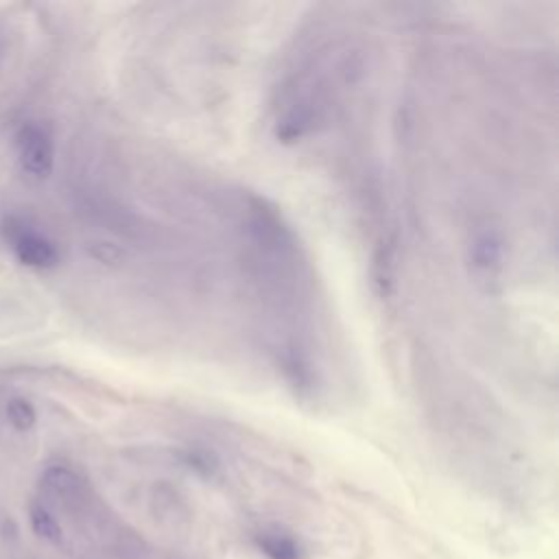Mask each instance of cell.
Returning a JSON list of instances; mask_svg holds the SVG:
<instances>
[{
    "mask_svg": "<svg viewBox=\"0 0 559 559\" xmlns=\"http://www.w3.org/2000/svg\"><path fill=\"white\" fill-rule=\"evenodd\" d=\"M2 48H4V35H2V28H0V55H2Z\"/></svg>",
    "mask_w": 559,
    "mask_h": 559,
    "instance_id": "8fae6325",
    "label": "cell"
},
{
    "mask_svg": "<svg viewBox=\"0 0 559 559\" xmlns=\"http://www.w3.org/2000/svg\"><path fill=\"white\" fill-rule=\"evenodd\" d=\"M314 124V107L306 100L295 103L293 107H288L275 122L273 127V135L280 144H297L299 140H304L310 129Z\"/></svg>",
    "mask_w": 559,
    "mask_h": 559,
    "instance_id": "5b68a950",
    "label": "cell"
},
{
    "mask_svg": "<svg viewBox=\"0 0 559 559\" xmlns=\"http://www.w3.org/2000/svg\"><path fill=\"white\" fill-rule=\"evenodd\" d=\"M90 253L94 260H98L103 264H114L122 258V251L114 242H94L90 247Z\"/></svg>",
    "mask_w": 559,
    "mask_h": 559,
    "instance_id": "30bf717a",
    "label": "cell"
},
{
    "mask_svg": "<svg viewBox=\"0 0 559 559\" xmlns=\"http://www.w3.org/2000/svg\"><path fill=\"white\" fill-rule=\"evenodd\" d=\"M2 231L20 264L37 271H48L61 262V253L57 245L46 234L26 225L24 221L9 218Z\"/></svg>",
    "mask_w": 559,
    "mask_h": 559,
    "instance_id": "7a4b0ae2",
    "label": "cell"
},
{
    "mask_svg": "<svg viewBox=\"0 0 559 559\" xmlns=\"http://www.w3.org/2000/svg\"><path fill=\"white\" fill-rule=\"evenodd\" d=\"M395 271H397V253H395V242L384 238L378 242V247L371 253V264H369V280L371 288L378 297L386 299L393 295L395 288Z\"/></svg>",
    "mask_w": 559,
    "mask_h": 559,
    "instance_id": "277c9868",
    "label": "cell"
},
{
    "mask_svg": "<svg viewBox=\"0 0 559 559\" xmlns=\"http://www.w3.org/2000/svg\"><path fill=\"white\" fill-rule=\"evenodd\" d=\"M258 550L269 559H299L301 550L295 537L282 531H260L253 537Z\"/></svg>",
    "mask_w": 559,
    "mask_h": 559,
    "instance_id": "52a82bcc",
    "label": "cell"
},
{
    "mask_svg": "<svg viewBox=\"0 0 559 559\" xmlns=\"http://www.w3.org/2000/svg\"><path fill=\"white\" fill-rule=\"evenodd\" d=\"M465 266L469 280L483 293H498L507 266V242L493 227L478 229L465 247Z\"/></svg>",
    "mask_w": 559,
    "mask_h": 559,
    "instance_id": "6da1fadb",
    "label": "cell"
},
{
    "mask_svg": "<svg viewBox=\"0 0 559 559\" xmlns=\"http://www.w3.org/2000/svg\"><path fill=\"white\" fill-rule=\"evenodd\" d=\"M28 518H31V526L33 531L46 539V542H52V544H59L61 542V526L57 522V518L39 502H33L31 504V511H28Z\"/></svg>",
    "mask_w": 559,
    "mask_h": 559,
    "instance_id": "9c48e42d",
    "label": "cell"
},
{
    "mask_svg": "<svg viewBox=\"0 0 559 559\" xmlns=\"http://www.w3.org/2000/svg\"><path fill=\"white\" fill-rule=\"evenodd\" d=\"M15 153L24 175L33 179L50 177L55 168V142L46 127L37 122H22L15 131Z\"/></svg>",
    "mask_w": 559,
    "mask_h": 559,
    "instance_id": "3957f363",
    "label": "cell"
},
{
    "mask_svg": "<svg viewBox=\"0 0 559 559\" xmlns=\"http://www.w3.org/2000/svg\"><path fill=\"white\" fill-rule=\"evenodd\" d=\"M41 487L59 502H74L81 498L83 491L81 478L74 474V469L66 465L46 467V472L41 474Z\"/></svg>",
    "mask_w": 559,
    "mask_h": 559,
    "instance_id": "8992f818",
    "label": "cell"
},
{
    "mask_svg": "<svg viewBox=\"0 0 559 559\" xmlns=\"http://www.w3.org/2000/svg\"><path fill=\"white\" fill-rule=\"evenodd\" d=\"M7 421L17 432H28L37 424V411L26 397H11L4 406Z\"/></svg>",
    "mask_w": 559,
    "mask_h": 559,
    "instance_id": "ba28073f",
    "label": "cell"
}]
</instances>
